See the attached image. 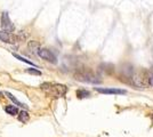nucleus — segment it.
<instances>
[{
	"instance_id": "9",
	"label": "nucleus",
	"mask_w": 153,
	"mask_h": 137,
	"mask_svg": "<svg viewBox=\"0 0 153 137\" xmlns=\"http://www.w3.org/2000/svg\"><path fill=\"white\" fill-rule=\"evenodd\" d=\"M29 119H30V114L27 113L26 110L24 111H21L19 113V120L22 122V124H26L27 121H29Z\"/></svg>"
},
{
	"instance_id": "4",
	"label": "nucleus",
	"mask_w": 153,
	"mask_h": 137,
	"mask_svg": "<svg viewBox=\"0 0 153 137\" xmlns=\"http://www.w3.org/2000/svg\"><path fill=\"white\" fill-rule=\"evenodd\" d=\"M95 90L100 94L104 95H125L127 91L125 89H119V88H105V87H95Z\"/></svg>"
},
{
	"instance_id": "14",
	"label": "nucleus",
	"mask_w": 153,
	"mask_h": 137,
	"mask_svg": "<svg viewBox=\"0 0 153 137\" xmlns=\"http://www.w3.org/2000/svg\"><path fill=\"white\" fill-rule=\"evenodd\" d=\"M151 119H152V120H153V114H152V116H151Z\"/></svg>"
},
{
	"instance_id": "10",
	"label": "nucleus",
	"mask_w": 153,
	"mask_h": 137,
	"mask_svg": "<svg viewBox=\"0 0 153 137\" xmlns=\"http://www.w3.org/2000/svg\"><path fill=\"white\" fill-rule=\"evenodd\" d=\"M5 111H6L7 114H9V116H16V114H19V109L16 107V106H14V105H7L6 107H5Z\"/></svg>"
},
{
	"instance_id": "15",
	"label": "nucleus",
	"mask_w": 153,
	"mask_h": 137,
	"mask_svg": "<svg viewBox=\"0 0 153 137\" xmlns=\"http://www.w3.org/2000/svg\"><path fill=\"white\" fill-rule=\"evenodd\" d=\"M1 95H2V93H1V91H0V96H1Z\"/></svg>"
},
{
	"instance_id": "3",
	"label": "nucleus",
	"mask_w": 153,
	"mask_h": 137,
	"mask_svg": "<svg viewBox=\"0 0 153 137\" xmlns=\"http://www.w3.org/2000/svg\"><path fill=\"white\" fill-rule=\"evenodd\" d=\"M1 27L6 32H13L14 30H15V26L12 23V21L9 19V15H8L7 12H2V14H1Z\"/></svg>"
},
{
	"instance_id": "7",
	"label": "nucleus",
	"mask_w": 153,
	"mask_h": 137,
	"mask_svg": "<svg viewBox=\"0 0 153 137\" xmlns=\"http://www.w3.org/2000/svg\"><path fill=\"white\" fill-rule=\"evenodd\" d=\"M5 95H6L7 97L9 98V99H10L15 105H17V106L22 107V109H24V110H27V105H25L24 103H22V102H19V99L15 97L12 93H9V91H5Z\"/></svg>"
},
{
	"instance_id": "8",
	"label": "nucleus",
	"mask_w": 153,
	"mask_h": 137,
	"mask_svg": "<svg viewBox=\"0 0 153 137\" xmlns=\"http://www.w3.org/2000/svg\"><path fill=\"white\" fill-rule=\"evenodd\" d=\"M13 56L15 57V59H19V61H21V62H23V63H26V64H29V65H31V66H34V67H38V65H37V64H34L32 61L25 59V57H23V56H21V55H19V54H15V53H14Z\"/></svg>"
},
{
	"instance_id": "2",
	"label": "nucleus",
	"mask_w": 153,
	"mask_h": 137,
	"mask_svg": "<svg viewBox=\"0 0 153 137\" xmlns=\"http://www.w3.org/2000/svg\"><path fill=\"white\" fill-rule=\"evenodd\" d=\"M37 54H38L39 57H41L42 59H45V61L49 62V63L55 64V63L57 62L56 55L51 52V50H49V49H46V48H39Z\"/></svg>"
},
{
	"instance_id": "13",
	"label": "nucleus",
	"mask_w": 153,
	"mask_h": 137,
	"mask_svg": "<svg viewBox=\"0 0 153 137\" xmlns=\"http://www.w3.org/2000/svg\"><path fill=\"white\" fill-rule=\"evenodd\" d=\"M26 72L30 73V74H34V76H41L42 72L38 70L37 67H30V69H26Z\"/></svg>"
},
{
	"instance_id": "5",
	"label": "nucleus",
	"mask_w": 153,
	"mask_h": 137,
	"mask_svg": "<svg viewBox=\"0 0 153 137\" xmlns=\"http://www.w3.org/2000/svg\"><path fill=\"white\" fill-rule=\"evenodd\" d=\"M76 79L85 81V82H90V84H100L101 82L98 77H96L95 74H93V73H82V74H79L78 78Z\"/></svg>"
},
{
	"instance_id": "1",
	"label": "nucleus",
	"mask_w": 153,
	"mask_h": 137,
	"mask_svg": "<svg viewBox=\"0 0 153 137\" xmlns=\"http://www.w3.org/2000/svg\"><path fill=\"white\" fill-rule=\"evenodd\" d=\"M41 89L45 91L47 96H51L53 98L64 97L68 93V87L61 84H53V82H45L40 86Z\"/></svg>"
},
{
	"instance_id": "6",
	"label": "nucleus",
	"mask_w": 153,
	"mask_h": 137,
	"mask_svg": "<svg viewBox=\"0 0 153 137\" xmlns=\"http://www.w3.org/2000/svg\"><path fill=\"white\" fill-rule=\"evenodd\" d=\"M17 38L13 36L10 32H6V31H0V41L6 42V44H14L16 42Z\"/></svg>"
},
{
	"instance_id": "11",
	"label": "nucleus",
	"mask_w": 153,
	"mask_h": 137,
	"mask_svg": "<svg viewBox=\"0 0 153 137\" xmlns=\"http://www.w3.org/2000/svg\"><path fill=\"white\" fill-rule=\"evenodd\" d=\"M76 97L78 98H86V97H89L90 96V93L88 90H86V89H78L76 90Z\"/></svg>"
},
{
	"instance_id": "12",
	"label": "nucleus",
	"mask_w": 153,
	"mask_h": 137,
	"mask_svg": "<svg viewBox=\"0 0 153 137\" xmlns=\"http://www.w3.org/2000/svg\"><path fill=\"white\" fill-rule=\"evenodd\" d=\"M145 81H146V85L153 87V72L152 71H145Z\"/></svg>"
}]
</instances>
